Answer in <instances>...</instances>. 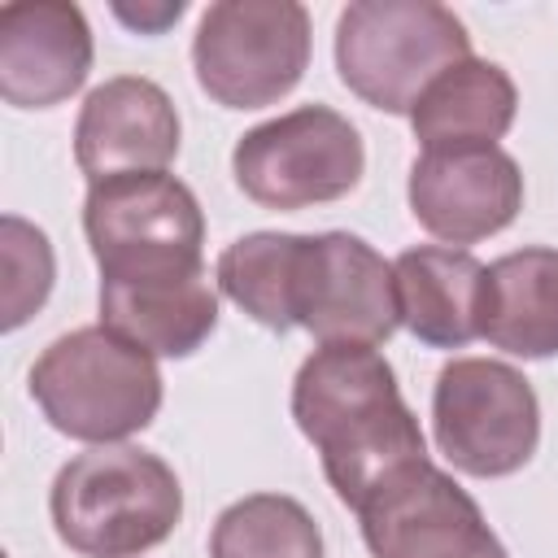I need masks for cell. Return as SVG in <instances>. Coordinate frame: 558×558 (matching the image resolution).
Masks as SVG:
<instances>
[{
  "label": "cell",
  "mask_w": 558,
  "mask_h": 558,
  "mask_svg": "<svg viewBox=\"0 0 558 558\" xmlns=\"http://www.w3.org/2000/svg\"><path fill=\"white\" fill-rule=\"evenodd\" d=\"M292 418L349 510L392 471L427 458L423 427L375 344H318L292 379Z\"/></svg>",
  "instance_id": "6da1fadb"
},
{
  "label": "cell",
  "mask_w": 558,
  "mask_h": 558,
  "mask_svg": "<svg viewBox=\"0 0 558 558\" xmlns=\"http://www.w3.org/2000/svg\"><path fill=\"white\" fill-rule=\"evenodd\" d=\"M48 514L78 558H140L179 527L183 488L174 466L140 445H92L57 471Z\"/></svg>",
  "instance_id": "7a4b0ae2"
},
{
  "label": "cell",
  "mask_w": 558,
  "mask_h": 558,
  "mask_svg": "<svg viewBox=\"0 0 558 558\" xmlns=\"http://www.w3.org/2000/svg\"><path fill=\"white\" fill-rule=\"evenodd\" d=\"M157 357L109 327L57 336L31 366V397L48 427L87 445H122L161 410Z\"/></svg>",
  "instance_id": "3957f363"
},
{
  "label": "cell",
  "mask_w": 558,
  "mask_h": 558,
  "mask_svg": "<svg viewBox=\"0 0 558 558\" xmlns=\"http://www.w3.org/2000/svg\"><path fill=\"white\" fill-rule=\"evenodd\" d=\"M466 57L471 35L462 17L436 0H353L336 22L340 83L379 113H410Z\"/></svg>",
  "instance_id": "277c9868"
},
{
  "label": "cell",
  "mask_w": 558,
  "mask_h": 558,
  "mask_svg": "<svg viewBox=\"0 0 558 558\" xmlns=\"http://www.w3.org/2000/svg\"><path fill=\"white\" fill-rule=\"evenodd\" d=\"M310 65V13L296 0H218L201 13L192 70L222 109L283 100Z\"/></svg>",
  "instance_id": "5b68a950"
},
{
  "label": "cell",
  "mask_w": 558,
  "mask_h": 558,
  "mask_svg": "<svg viewBox=\"0 0 558 558\" xmlns=\"http://www.w3.org/2000/svg\"><path fill=\"white\" fill-rule=\"evenodd\" d=\"M362 170L366 148L357 126L327 105H301L292 113H279L244 131L231 148V174L240 192L253 205L279 214L349 196L362 183Z\"/></svg>",
  "instance_id": "8992f818"
},
{
  "label": "cell",
  "mask_w": 558,
  "mask_h": 558,
  "mask_svg": "<svg viewBox=\"0 0 558 558\" xmlns=\"http://www.w3.org/2000/svg\"><path fill=\"white\" fill-rule=\"evenodd\" d=\"M436 449L475 480H501L541 445V401L523 371L497 357H453L432 388Z\"/></svg>",
  "instance_id": "52a82bcc"
},
{
  "label": "cell",
  "mask_w": 558,
  "mask_h": 558,
  "mask_svg": "<svg viewBox=\"0 0 558 558\" xmlns=\"http://www.w3.org/2000/svg\"><path fill=\"white\" fill-rule=\"evenodd\" d=\"M83 231L100 279L148 275V270H192L205 244V214L196 192L166 174H113L87 187Z\"/></svg>",
  "instance_id": "ba28073f"
},
{
  "label": "cell",
  "mask_w": 558,
  "mask_h": 558,
  "mask_svg": "<svg viewBox=\"0 0 558 558\" xmlns=\"http://www.w3.org/2000/svg\"><path fill=\"white\" fill-rule=\"evenodd\" d=\"M288 318L318 344H384L401 327L397 275L353 231L296 235Z\"/></svg>",
  "instance_id": "9c48e42d"
},
{
  "label": "cell",
  "mask_w": 558,
  "mask_h": 558,
  "mask_svg": "<svg viewBox=\"0 0 558 558\" xmlns=\"http://www.w3.org/2000/svg\"><path fill=\"white\" fill-rule=\"evenodd\" d=\"M353 514L375 558H510L480 501L432 458L392 471Z\"/></svg>",
  "instance_id": "30bf717a"
},
{
  "label": "cell",
  "mask_w": 558,
  "mask_h": 558,
  "mask_svg": "<svg viewBox=\"0 0 558 558\" xmlns=\"http://www.w3.org/2000/svg\"><path fill=\"white\" fill-rule=\"evenodd\" d=\"M410 214L423 231L453 244H475L506 231L523 209L519 161L488 148H427L410 166Z\"/></svg>",
  "instance_id": "8fae6325"
},
{
  "label": "cell",
  "mask_w": 558,
  "mask_h": 558,
  "mask_svg": "<svg viewBox=\"0 0 558 558\" xmlns=\"http://www.w3.org/2000/svg\"><path fill=\"white\" fill-rule=\"evenodd\" d=\"M183 122L170 92L140 74L105 78L87 92L74 122V161L87 183L113 174H153L179 157Z\"/></svg>",
  "instance_id": "7c38bea8"
},
{
  "label": "cell",
  "mask_w": 558,
  "mask_h": 558,
  "mask_svg": "<svg viewBox=\"0 0 558 558\" xmlns=\"http://www.w3.org/2000/svg\"><path fill=\"white\" fill-rule=\"evenodd\" d=\"M92 26L70 0H13L0 9V96L13 109H52L92 74Z\"/></svg>",
  "instance_id": "4fadbf2b"
},
{
  "label": "cell",
  "mask_w": 558,
  "mask_h": 558,
  "mask_svg": "<svg viewBox=\"0 0 558 558\" xmlns=\"http://www.w3.org/2000/svg\"><path fill=\"white\" fill-rule=\"evenodd\" d=\"M100 327L153 357H192L218 327V292L205 266L100 279Z\"/></svg>",
  "instance_id": "5bb4252c"
},
{
  "label": "cell",
  "mask_w": 558,
  "mask_h": 558,
  "mask_svg": "<svg viewBox=\"0 0 558 558\" xmlns=\"http://www.w3.org/2000/svg\"><path fill=\"white\" fill-rule=\"evenodd\" d=\"M484 262L466 248L418 244L392 262L401 327L427 349H462L480 336Z\"/></svg>",
  "instance_id": "9a60e30c"
},
{
  "label": "cell",
  "mask_w": 558,
  "mask_h": 558,
  "mask_svg": "<svg viewBox=\"0 0 558 558\" xmlns=\"http://www.w3.org/2000/svg\"><path fill=\"white\" fill-rule=\"evenodd\" d=\"M480 336L523 362L558 357V248H514L484 270Z\"/></svg>",
  "instance_id": "2e32d148"
},
{
  "label": "cell",
  "mask_w": 558,
  "mask_h": 558,
  "mask_svg": "<svg viewBox=\"0 0 558 558\" xmlns=\"http://www.w3.org/2000/svg\"><path fill=\"white\" fill-rule=\"evenodd\" d=\"M519 113V87L497 61L466 57L449 65L410 109L414 140L427 148H488Z\"/></svg>",
  "instance_id": "e0dca14e"
},
{
  "label": "cell",
  "mask_w": 558,
  "mask_h": 558,
  "mask_svg": "<svg viewBox=\"0 0 558 558\" xmlns=\"http://www.w3.org/2000/svg\"><path fill=\"white\" fill-rule=\"evenodd\" d=\"M209 558H323V532L296 497L248 493L214 519Z\"/></svg>",
  "instance_id": "ac0fdd59"
},
{
  "label": "cell",
  "mask_w": 558,
  "mask_h": 558,
  "mask_svg": "<svg viewBox=\"0 0 558 558\" xmlns=\"http://www.w3.org/2000/svg\"><path fill=\"white\" fill-rule=\"evenodd\" d=\"M292 253H296L292 231H253L222 248L214 279L227 292V301H235L253 323H262L270 331H288L292 327V318H288Z\"/></svg>",
  "instance_id": "d6986e66"
},
{
  "label": "cell",
  "mask_w": 558,
  "mask_h": 558,
  "mask_svg": "<svg viewBox=\"0 0 558 558\" xmlns=\"http://www.w3.org/2000/svg\"><path fill=\"white\" fill-rule=\"evenodd\" d=\"M0 253H4V314H0V327L17 331L35 310H44V301L52 292V279H57V262H52L48 235L35 222L17 218V214L0 218Z\"/></svg>",
  "instance_id": "ffe728a7"
},
{
  "label": "cell",
  "mask_w": 558,
  "mask_h": 558,
  "mask_svg": "<svg viewBox=\"0 0 558 558\" xmlns=\"http://www.w3.org/2000/svg\"><path fill=\"white\" fill-rule=\"evenodd\" d=\"M187 13V4L183 0H161V4H140V9H131V4H113V17L118 22H126L131 31H140V35H161L170 22H179Z\"/></svg>",
  "instance_id": "44dd1931"
}]
</instances>
